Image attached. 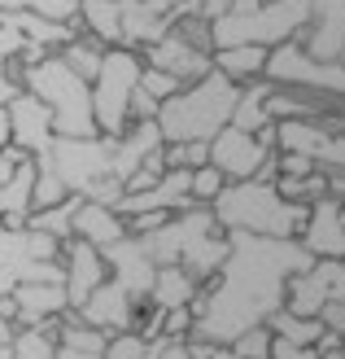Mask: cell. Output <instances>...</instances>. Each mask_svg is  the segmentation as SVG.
<instances>
[{"label": "cell", "mask_w": 345, "mask_h": 359, "mask_svg": "<svg viewBox=\"0 0 345 359\" xmlns=\"http://www.w3.org/2000/svg\"><path fill=\"white\" fill-rule=\"evenodd\" d=\"M62 272H66V298H70V311H79L92 290H101L110 280V263H105L101 250H92L87 241H66L62 245Z\"/></svg>", "instance_id": "cell-10"}, {"label": "cell", "mask_w": 345, "mask_h": 359, "mask_svg": "<svg viewBox=\"0 0 345 359\" xmlns=\"http://www.w3.org/2000/svg\"><path fill=\"white\" fill-rule=\"evenodd\" d=\"M315 62H341L345 53V0H311V22L297 40Z\"/></svg>", "instance_id": "cell-12"}, {"label": "cell", "mask_w": 345, "mask_h": 359, "mask_svg": "<svg viewBox=\"0 0 345 359\" xmlns=\"http://www.w3.org/2000/svg\"><path fill=\"white\" fill-rule=\"evenodd\" d=\"M140 70H144V57L136 48H105V66L92 83V114L101 136L118 140L132 128V97L140 88Z\"/></svg>", "instance_id": "cell-5"}, {"label": "cell", "mask_w": 345, "mask_h": 359, "mask_svg": "<svg viewBox=\"0 0 345 359\" xmlns=\"http://www.w3.org/2000/svg\"><path fill=\"white\" fill-rule=\"evenodd\" d=\"M267 79L276 83V88H297V93H311V97L345 101V66L341 62H315L297 40L271 48Z\"/></svg>", "instance_id": "cell-7"}, {"label": "cell", "mask_w": 345, "mask_h": 359, "mask_svg": "<svg viewBox=\"0 0 345 359\" xmlns=\"http://www.w3.org/2000/svg\"><path fill=\"white\" fill-rule=\"evenodd\" d=\"M9 307L17 329H52L70 316V298L66 285H17L9 294Z\"/></svg>", "instance_id": "cell-11"}, {"label": "cell", "mask_w": 345, "mask_h": 359, "mask_svg": "<svg viewBox=\"0 0 345 359\" xmlns=\"http://www.w3.org/2000/svg\"><path fill=\"white\" fill-rule=\"evenodd\" d=\"M57 57L70 66V70H75V75L79 79H87V83H97V75H101V66H105V44H97L92 40V35H75V40H70L62 53H57Z\"/></svg>", "instance_id": "cell-25"}, {"label": "cell", "mask_w": 345, "mask_h": 359, "mask_svg": "<svg viewBox=\"0 0 345 359\" xmlns=\"http://www.w3.org/2000/svg\"><path fill=\"white\" fill-rule=\"evenodd\" d=\"M13 145V123H9V110H0V154Z\"/></svg>", "instance_id": "cell-40"}, {"label": "cell", "mask_w": 345, "mask_h": 359, "mask_svg": "<svg viewBox=\"0 0 345 359\" xmlns=\"http://www.w3.org/2000/svg\"><path fill=\"white\" fill-rule=\"evenodd\" d=\"M276 167H280V175H284V180H302V175L319 171L306 154H280V149H276Z\"/></svg>", "instance_id": "cell-35"}, {"label": "cell", "mask_w": 345, "mask_h": 359, "mask_svg": "<svg viewBox=\"0 0 345 359\" xmlns=\"http://www.w3.org/2000/svg\"><path fill=\"white\" fill-rule=\"evenodd\" d=\"M319 320H323V329H328V333L345 337V302H328V307L319 311Z\"/></svg>", "instance_id": "cell-37"}, {"label": "cell", "mask_w": 345, "mask_h": 359, "mask_svg": "<svg viewBox=\"0 0 345 359\" xmlns=\"http://www.w3.org/2000/svg\"><path fill=\"white\" fill-rule=\"evenodd\" d=\"M267 57L271 48L262 44H236V48H214V70L227 75L236 88H245L253 79H267Z\"/></svg>", "instance_id": "cell-21"}, {"label": "cell", "mask_w": 345, "mask_h": 359, "mask_svg": "<svg viewBox=\"0 0 345 359\" xmlns=\"http://www.w3.org/2000/svg\"><path fill=\"white\" fill-rule=\"evenodd\" d=\"M0 359H9V342H0Z\"/></svg>", "instance_id": "cell-45"}, {"label": "cell", "mask_w": 345, "mask_h": 359, "mask_svg": "<svg viewBox=\"0 0 345 359\" xmlns=\"http://www.w3.org/2000/svg\"><path fill=\"white\" fill-rule=\"evenodd\" d=\"M341 263H345V259H341Z\"/></svg>", "instance_id": "cell-48"}, {"label": "cell", "mask_w": 345, "mask_h": 359, "mask_svg": "<svg viewBox=\"0 0 345 359\" xmlns=\"http://www.w3.org/2000/svg\"><path fill=\"white\" fill-rule=\"evenodd\" d=\"M271 79H253V83H245L241 88V101H236V114H232V128H241V132H249V136H258V132H267V128H276L271 123V114H267V97H271Z\"/></svg>", "instance_id": "cell-23"}, {"label": "cell", "mask_w": 345, "mask_h": 359, "mask_svg": "<svg viewBox=\"0 0 345 359\" xmlns=\"http://www.w3.org/2000/svg\"><path fill=\"white\" fill-rule=\"evenodd\" d=\"M22 88L31 97H40L52 110V128L66 140H83V136H101L97 132V114H92V83L79 79L57 53L44 62H35L22 70Z\"/></svg>", "instance_id": "cell-4"}, {"label": "cell", "mask_w": 345, "mask_h": 359, "mask_svg": "<svg viewBox=\"0 0 345 359\" xmlns=\"http://www.w3.org/2000/svg\"><path fill=\"white\" fill-rule=\"evenodd\" d=\"M144 57V66H153V70H167V75H175L179 83H202L210 70H214V53H206V48H197V44H188L184 35H179L175 27L162 35L157 44H149L140 53Z\"/></svg>", "instance_id": "cell-9"}, {"label": "cell", "mask_w": 345, "mask_h": 359, "mask_svg": "<svg viewBox=\"0 0 345 359\" xmlns=\"http://www.w3.org/2000/svg\"><path fill=\"white\" fill-rule=\"evenodd\" d=\"M162 154V132H157V123H132L118 140H114V180H132L149 158Z\"/></svg>", "instance_id": "cell-17"}, {"label": "cell", "mask_w": 345, "mask_h": 359, "mask_svg": "<svg viewBox=\"0 0 345 359\" xmlns=\"http://www.w3.org/2000/svg\"><path fill=\"white\" fill-rule=\"evenodd\" d=\"M13 333H17V329L9 325V320H5V316H0V342H13Z\"/></svg>", "instance_id": "cell-43"}, {"label": "cell", "mask_w": 345, "mask_h": 359, "mask_svg": "<svg viewBox=\"0 0 345 359\" xmlns=\"http://www.w3.org/2000/svg\"><path fill=\"white\" fill-rule=\"evenodd\" d=\"M197 294H202V285H197L184 267H157V280H153L149 302L162 307V311H175V307H192Z\"/></svg>", "instance_id": "cell-24"}, {"label": "cell", "mask_w": 345, "mask_h": 359, "mask_svg": "<svg viewBox=\"0 0 345 359\" xmlns=\"http://www.w3.org/2000/svg\"><path fill=\"white\" fill-rule=\"evenodd\" d=\"M22 66L17 62H0V110H9V105L22 97Z\"/></svg>", "instance_id": "cell-33"}, {"label": "cell", "mask_w": 345, "mask_h": 359, "mask_svg": "<svg viewBox=\"0 0 345 359\" xmlns=\"http://www.w3.org/2000/svg\"><path fill=\"white\" fill-rule=\"evenodd\" d=\"M306 255L311 259H345V228H341V202L337 197H323L311 206V219H306L302 237Z\"/></svg>", "instance_id": "cell-16"}, {"label": "cell", "mask_w": 345, "mask_h": 359, "mask_svg": "<svg viewBox=\"0 0 345 359\" xmlns=\"http://www.w3.org/2000/svg\"><path fill=\"white\" fill-rule=\"evenodd\" d=\"M267 329L276 333L280 342H293V346H315L319 337L328 333V329H323V320H302V316H293V311H284V307H280L276 316L267 320Z\"/></svg>", "instance_id": "cell-27"}, {"label": "cell", "mask_w": 345, "mask_h": 359, "mask_svg": "<svg viewBox=\"0 0 345 359\" xmlns=\"http://www.w3.org/2000/svg\"><path fill=\"white\" fill-rule=\"evenodd\" d=\"M57 359H105V355H87V351H62V346H57Z\"/></svg>", "instance_id": "cell-42"}, {"label": "cell", "mask_w": 345, "mask_h": 359, "mask_svg": "<svg viewBox=\"0 0 345 359\" xmlns=\"http://www.w3.org/2000/svg\"><path fill=\"white\" fill-rule=\"evenodd\" d=\"M223 232H249V237H280V241H297L311 206L302 202H284L276 184L262 180H245V184H227L219 193V202L210 206Z\"/></svg>", "instance_id": "cell-3"}, {"label": "cell", "mask_w": 345, "mask_h": 359, "mask_svg": "<svg viewBox=\"0 0 345 359\" xmlns=\"http://www.w3.org/2000/svg\"><path fill=\"white\" fill-rule=\"evenodd\" d=\"M341 66H345V53H341Z\"/></svg>", "instance_id": "cell-47"}, {"label": "cell", "mask_w": 345, "mask_h": 359, "mask_svg": "<svg viewBox=\"0 0 345 359\" xmlns=\"http://www.w3.org/2000/svg\"><path fill=\"white\" fill-rule=\"evenodd\" d=\"M153 5L171 18V27L179 22V18H192V13H202V0H153Z\"/></svg>", "instance_id": "cell-36"}, {"label": "cell", "mask_w": 345, "mask_h": 359, "mask_svg": "<svg viewBox=\"0 0 345 359\" xmlns=\"http://www.w3.org/2000/svg\"><path fill=\"white\" fill-rule=\"evenodd\" d=\"M232 255L223 272L210 285H202L192 311H197V342L232 346L245 329L267 325L284 307V285L297 272H306L315 259L302 241L280 237H249V232H227Z\"/></svg>", "instance_id": "cell-1"}, {"label": "cell", "mask_w": 345, "mask_h": 359, "mask_svg": "<svg viewBox=\"0 0 345 359\" xmlns=\"http://www.w3.org/2000/svg\"><path fill=\"white\" fill-rule=\"evenodd\" d=\"M236 9V0H202V18L206 22H219V18H227Z\"/></svg>", "instance_id": "cell-39"}, {"label": "cell", "mask_w": 345, "mask_h": 359, "mask_svg": "<svg viewBox=\"0 0 345 359\" xmlns=\"http://www.w3.org/2000/svg\"><path fill=\"white\" fill-rule=\"evenodd\" d=\"M35 163L48 167L75 197H83L97 180L114 175V140L110 136H83V140L57 136V140H52V149L40 154Z\"/></svg>", "instance_id": "cell-6"}, {"label": "cell", "mask_w": 345, "mask_h": 359, "mask_svg": "<svg viewBox=\"0 0 345 359\" xmlns=\"http://www.w3.org/2000/svg\"><path fill=\"white\" fill-rule=\"evenodd\" d=\"M52 329H17L13 342H9V359H57V337H52Z\"/></svg>", "instance_id": "cell-29"}, {"label": "cell", "mask_w": 345, "mask_h": 359, "mask_svg": "<svg viewBox=\"0 0 345 359\" xmlns=\"http://www.w3.org/2000/svg\"><path fill=\"white\" fill-rule=\"evenodd\" d=\"M332 197H337V202H345V175H332Z\"/></svg>", "instance_id": "cell-44"}, {"label": "cell", "mask_w": 345, "mask_h": 359, "mask_svg": "<svg viewBox=\"0 0 345 359\" xmlns=\"http://www.w3.org/2000/svg\"><path fill=\"white\" fill-rule=\"evenodd\" d=\"M236 101H241V88L219 70H210L202 83L179 88L153 118L162 132V145H192V140L210 145L223 128H232Z\"/></svg>", "instance_id": "cell-2"}, {"label": "cell", "mask_w": 345, "mask_h": 359, "mask_svg": "<svg viewBox=\"0 0 345 359\" xmlns=\"http://www.w3.org/2000/svg\"><path fill=\"white\" fill-rule=\"evenodd\" d=\"M276 154L262 145V136H249L241 128H223L210 140V167H219L227 175V184H245V180H258L262 163Z\"/></svg>", "instance_id": "cell-8"}, {"label": "cell", "mask_w": 345, "mask_h": 359, "mask_svg": "<svg viewBox=\"0 0 345 359\" xmlns=\"http://www.w3.org/2000/svg\"><path fill=\"white\" fill-rule=\"evenodd\" d=\"M171 342L167 337H144V333H114L110 346H105V359H157Z\"/></svg>", "instance_id": "cell-28"}, {"label": "cell", "mask_w": 345, "mask_h": 359, "mask_svg": "<svg viewBox=\"0 0 345 359\" xmlns=\"http://www.w3.org/2000/svg\"><path fill=\"white\" fill-rule=\"evenodd\" d=\"M175 31L184 35L188 44H197V48H206V53H214V35H210V22L202 13H192V18H179L175 22Z\"/></svg>", "instance_id": "cell-34"}, {"label": "cell", "mask_w": 345, "mask_h": 359, "mask_svg": "<svg viewBox=\"0 0 345 359\" xmlns=\"http://www.w3.org/2000/svg\"><path fill=\"white\" fill-rule=\"evenodd\" d=\"M79 202L83 197H66V202H57V206H48V210H35L31 215V228H40V232H48L52 241H75V215H79Z\"/></svg>", "instance_id": "cell-26"}, {"label": "cell", "mask_w": 345, "mask_h": 359, "mask_svg": "<svg viewBox=\"0 0 345 359\" xmlns=\"http://www.w3.org/2000/svg\"><path fill=\"white\" fill-rule=\"evenodd\" d=\"M271 346H276V333H271L267 325H258V329H245V333L232 342V351L241 355V359H271Z\"/></svg>", "instance_id": "cell-31"}, {"label": "cell", "mask_w": 345, "mask_h": 359, "mask_svg": "<svg viewBox=\"0 0 345 359\" xmlns=\"http://www.w3.org/2000/svg\"><path fill=\"white\" fill-rule=\"evenodd\" d=\"M341 228H345V202H341Z\"/></svg>", "instance_id": "cell-46"}, {"label": "cell", "mask_w": 345, "mask_h": 359, "mask_svg": "<svg viewBox=\"0 0 345 359\" xmlns=\"http://www.w3.org/2000/svg\"><path fill=\"white\" fill-rule=\"evenodd\" d=\"M35 215V158L17 163L0 184V228H27Z\"/></svg>", "instance_id": "cell-19"}, {"label": "cell", "mask_w": 345, "mask_h": 359, "mask_svg": "<svg viewBox=\"0 0 345 359\" xmlns=\"http://www.w3.org/2000/svg\"><path fill=\"white\" fill-rule=\"evenodd\" d=\"M271 359H319V355H315V346H293V342H280V337H276Z\"/></svg>", "instance_id": "cell-38"}, {"label": "cell", "mask_w": 345, "mask_h": 359, "mask_svg": "<svg viewBox=\"0 0 345 359\" xmlns=\"http://www.w3.org/2000/svg\"><path fill=\"white\" fill-rule=\"evenodd\" d=\"M136 307L140 302L127 294L118 280H105L101 290H92V298H87L75 316L83 320V325L105 329V333H132L136 329Z\"/></svg>", "instance_id": "cell-13"}, {"label": "cell", "mask_w": 345, "mask_h": 359, "mask_svg": "<svg viewBox=\"0 0 345 359\" xmlns=\"http://www.w3.org/2000/svg\"><path fill=\"white\" fill-rule=\"evenodd\" d=\"M118 9H122V48L144 53L171 31V18L153 0H118Z\"/></svg>", "instance_id": "cell-18"}, {"label": "cell", "mask_w": 345, "mask_h": 359, "mask_svg": "<svg viewBox=\"0 0 345 359\" xmlns=\"http://www.w3.org/2000/svg\"><path fill=\"white\" fill-rule=\"evenodd\" d=\"M105 263H110V280H118L136 302H149L153 280H157V263L144 255V245L136 237L110 245V250H105Z\"/></svg>", "instance_id": "cell-15"}, {"label": "cell", "mask_w": 345, "mask_h": 359, "mask_svg": "<svg viewBox=\"0 0 345 359\" xmlns=\"http://www.w3.org/2000/svg\"><path fill=\"white\" fill-rule=\"evenodd\" d=\"M223 189H227V175L219 167H197L192 171V202L197 206H214Z\"/></svg>", "instance_id": "cell-30"}, {"label": "cell", "mask_w": 345, "mask_h": 359, "mask_svg": "<svg viewBox=\"0 0 345 359\" xmlns=\"http://www.w3.org/2000/svg\"><path fill=\"white\" fill-rule=\"evenodd\" d=\"M75 237L87 241L92 250H110L118 241H127L132 232H127V219L114 210V206H101V202H79V215H75Z\"/></svg>", "instance_id": "cell-20"}, {"label": "cell", "mask_w": 345, "mask_h": 359, "mask_svg": "<svg viewBox=\"0 0 345 359\" xmlns=\"http://www.w3.org/2000/svg\"><path fill=\"white\" fill-rule=\"evenodd\" d=\"M79 31L92 35L105 48H122V9L118 0H83L79 5Z\"/></svg>", "instance_id": "cell-22"}, {"label": "cell", "mask_w": 345, "mask_h": 359, "mask_svg": "<svg viewBox=\"0 0 345 359\" xmlns=\"http://www.w3.org/2000/svg\"><path fill=\"white\" fill-rule=\"evenodd\" d=\"M157 359H192V351H188V342H171Z\"/></svg>", "instance_id": "cell-41"}, {"label": "cell", "mask_w": 345, "mask_h": 359, "mask_svg": "<svg viewBox=\"0 0 345 359\" xmlns=\"http://www.w3.org/2000/svg\"><path fill=\"white\" fill-rule=\"evenodd\" d=\"M140 88H144V93H149L157 105H167V101L179 93V88H184V83H179L175 75H167V70H153V66H144V70H140Z\"/></svg>", "instance_id": "cell-32"}, {"label": "cell", "mask_w": 345, "mask_h": 359, "mask_svg": "<svg viewBox=\"0 0 345 359\" xmlns=\"http://www.w3.org/2000/svg\"><path fill=\"white\" fill-rule=\"evenodd\" d=\"M9 123H13V145L31 154V158H40L52 149V140H57V128H52V110L40 101V97H31L22 93L13 105H9Z\"/></svg>", "instance_id": "cell-14"}]
</instances>
